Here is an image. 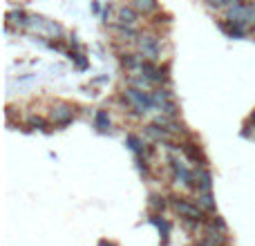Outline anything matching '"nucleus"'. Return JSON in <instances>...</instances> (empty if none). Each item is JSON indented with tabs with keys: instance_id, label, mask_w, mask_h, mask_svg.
<instances>
[{
	"instance_id": "1",
	"label": "nucleus",
	"mask_w": 255,
	"mask_h": 246,
	"mask_svg": "<svg viewBox=\"0 0 255 246\" xmlns=\"http://www.w3.org/2000/svg\"><path fill=\"white\" fill-rule=\"evenodd\" d=\"M175 211L179 213L181 217H186V220H195V222H199L202 220V211H199L197 206H193L190 202H186V199H177L175 202Z\"/></svg>"
},
{
	"instance_id": "2",
	"label": "nucleus",
	"mask_w": 255,
	"mask_h": 246,
	"mask_svg": "<svg viewBox=\"0 0 255 246\" xmlns=\"http://www.w3.org/2000/svg\"><path fill=\"white\" fill-rule=\"evenodd\" d=\"M126 97L130 99L132 103H134V108H136V112H145L150 106H152V99L148 97V94H143L141 90H136V88H130L126 92Z\"/></svg>"
},
{
	"instance_id": "3",
	"label": "nucleus",
	"mask_w": 255,
	"mask_h": 246,
	"mask_svg": "<svg viewBox=\"0 0 255 246\" xmlns=\"http://www.w3.org/2000/svg\"><path fill=\"white\" fill-rule=\"evenodd\" d=\"M52 119H54V123H58L61 127H63V125H67V123H72V119H74V115H72V108H67V106L54 108Z\"/></svg>"
},
{
	"instance_id": "4",
	"label": "nucleus",
	"mask_w": 255,
	"mask_h": 246,
	"mask_svg": "<svg viewBox=\"0 0 255 246\" xmlns=\"http://www.w3.org/2000/svg\"><path fill=\"white\" fill-rule=\"evenodd\" d=\"M139 47L148 58H154L159 54V43H157V38H152V36H143V38L139 40Z\"/></svg>"
},
{
	"instance_id": "5",
	"label": "nucleus",
	"mask_w": 255,
	"mask_h": 246,
	"mask_svg": "<svg viewBox=\"0 0 255 246\" xmlns=\"http://www.w3.org/2000/svg\"><path fill=\"white\" fill-rule=\"evenodd\" d=\"M195 175H197V186H199V190H202V193H208V190H211V172L208 170H197L195 172Z\"/></svg>"
},
{
	"instance_id": "6",
	"label": "nucleus",
	"mask_w": 255,
	"mask_h": 246,
	"mask_svg": "<svg viewBox=\"0 0 255 246\" xmlns=\"http://www.w3.org/2000/svg\"><path fill=\"white\" fill-rule=\"evenodd\" d=\"M119 20L124 22V25H134V22H136L134 9H121V11H119Z\"/></svg>"
},
{
	"instance_id": "7",
	"label": "nucleus",
	"mask_w": 255,
	"mask_h": 246,
	"mask_svg": "<svg viewBox=\"0 0 255 246\" xmlns=\"http://www.w3.org/2000/svg\"><path fill=\"white\" fill-rule=\"evenodd\" d=\"M97 130L99 132H108L110 130V117L106 112H99L97 115Z\"/></svg>"
},
{
	"instance_id": "8",
	"label": "nucleus",
	"mask_w": 255,
	"mask_h": 246,
	"mask_svg": "<svg viewBox=\"0 0 255 246\" xmlns=\"http://www.w3.org/2000/svg\"><path fill=\"white\" fill-rule=\"evenodd\" d=\"M197 202H199V206L206 208V211H215V202H213L211 190H208V193H202V197H199Z\"/></svg>"
},
{
	"instance_id": "9",
	"label": "nucleus",
	"mask_w": 255,
	"mask_h": 246,
	"mask_svg": "<svg viewBox=\"0 0 255 246\" xmlns=\"http://www.w3.org/2000/svg\"><path fill=\"white\" fill-rule=\"evenodd\" d=\"M134 7L145 13V11H152V9L157 7V2H154V0H134Z\"/></svg>"
},
{
	"instance_id": "10",
	"label": "nucleus",
	"mask_w": 255,
	"mask_h": 246,
	"mask_svg": "<svg viewBox=\"0 0 255 246\" xmlns=\"http://www.w3.org/2000/svg\"><path fill=\"white\" fill-rule=\"evenodd\" d=\"M152 224H157L159 229H161V233H163V242H166L168 235H170V224H168L166 220H159V217H152Z\"/></svg>"
},
{
	"instance_id": "11",
	"label": "nucleus",
	"mask_w": 255,
	"mask_h": 246,
	"mask_svg": "<svg viewBox=\"0 0 255 246\" xmlns=\"http://www.w3.org/2000/svg\"><path fill=\"white\" fill-rule=\"evenodd\" d=\"M184 152L188 154L193 161H197V159H199V161H204V157H202V152H199V148H195V145H190V143L184 145Z\"/></svg>"
},
{
	"instance_id": "12",
	"label": "nucleus",
	"mask_w": 255,
	"mask_h": 246,
	"mask_svg": "<svg viewBox=\"0 0 255 246\" xmlns=\"http://www.w3.org/2000/svg\"><path fill=\"white\" fill-rule=\"evenodd\" d=\"M128 145H130L134 152H143V143H141V139L134 134H128Z\"/></svg>"
},
{
	"instance_id": "13",
	"label": "nucleus",
	"mask_w": 255,
	"mask_h": 246,
	"mask_svg": "<svg viewBox=\"0 0 255 246\" xmlns=\"http://www.w3.org/2000/svg\"><path fill=\"white\" fill-rule=\"evenodd\" d=\"M150 206H152L154 211H163L166 202H163V197H159V195H152V197H150Z\"/></svg>"
},
{
	"instance_id": "14",
	"label": "nucleus",
	"mask_w": 255,
	"mask_h": 246,
	"mask_svg": "<svg viewBox=\"0 0 255 246\" xmlns=\"http://www.w3.org/2000/svg\"><path fill=\"white\" fill-rule=\"evenodd\" d=\"M121 65L128 67V70H132V67H136V58L132 56V54H126V56L121 58Z\"/></svg>"
},
{
	"instance_id": "15",
	"label": "nucleus",
	"mask_w": 255,
	"mask_h": 246,
	"mask_svg": "<svg viewBox=\"0 0 255 246\" xmlns=\"http://www.w3.org/2000/svg\"><path fill=\"white\" fill-rule=\"evenodd\" d=\"M161 110L163 112H166V115H175V112H177V106H175V103H172V101H163L161 103Z\"/></svg>"
},
{
	"instance_id": "16",
	"label": "nucleus",
	"mask_w": 255,
	"mask_h": 246,
	"mask_svg": "<svg viewBox=\"0 0 255 246\" xmlns=\"http://www.w3.org/2000/svg\"><path fill=\"white\" fill-rule=\"evenodd\" d=\"M29 123H31V125H36V127H38V130H45V125H47V123H45L43 119H40V117H31Z\"/></svg>"
},
{
	"instance_id": "17",
	"label": "nucleus",
	"mask_w": 255,
	"mask_h": 246,
	"mask_svg": "<svg viewBox=\"0 0 255 246\" xmlns=\"http://www.w3.org/2000/svg\"><path fill=\"white\" fill-rule=\"evenodd\" d=\"M215 226H217V229H220V231H224V229H226L224 220H220V217H215Z\"/></svg>"
},
{
	"instance_id": "18",
	"label": "nucleus",
	"mask_w": 255,
	"mask_h": 246,
	"mask_svg": "<svg viewBox=\"0 0 255 246\" xmlns=\"http://www.w3.org/2000/svg\"><path fill=\"white\" fill-rule=\"evenodd\" d=\"M208 2H211L213 7H222V4H229L226 0H208Z\"/></svg>"
},
{
	"instance_id": "19",
	"label": "nucleus",
	"mask_w": 255,
	"mask_h": 246,
	"mask_svg": "<svg viewBox=\"0 0 255 246\" xmlns=\"http://www.w3.org/2000/svg\"><path fill=\"white\" fill-rule=\"evenodd\" d=\"M197 246H220V244H215V242H211V240H206V242H199Z\"/></svg>"
},
{
	"instance_id": "20",
	"label": "nucleus",
	"mask_w": 255,
	"mask_h": 246,
	"mask_svg": "<svg viewBox=\"0 0 255 246\" xmlns=\"http://www.w3.org/2000/svg\"><path fill=\"white\" fill-rule=\"evenodd\" d=\"M251 121H253V123H255V112H253V117H251Z\"/></svg>"
}]
</instances>
